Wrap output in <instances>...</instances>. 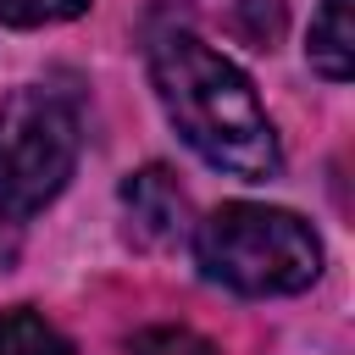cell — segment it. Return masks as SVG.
<instances>
[{"instance_id":"obj_1","label":"cell","mask_w":355,"mask_h":355,"mask_svg":"<svg viewBox=\"0 0 355 355\" xmlns=\"http://www.w3.org/2000/svg\"><path fill=\"white\" fill-rule=\"evenodd\" d=\"M144 61H150V83L161 94L166 122L183 133V144L205 166L244 178V183L277 178V166H283L277 128H272L261 94L250 89V78L222 50H211L183 22H161V28H150Z\"/></svg>"},{"instance_id":"obj_2","label":"cell","mask_w":355,"mask_h":355,"mask_svg":"<svg viewBox=\"0 0 355 355\" xmlns=\"http://www.w3.org/2000/svg\"><path fill=\"white\" fill-rule=\"evenodd\" d=\"M194 261L233 294H300L322 277V239L283 205L227 200L194 227Z\"/></svg>"},{"instance_id":"obj_3","label":"cell","mask_w":355,"mask_h":355,"mask_svg":"<svg viewBox=\"0 0 355 355\" xmlns=\"http://www.w3.org/2000/svg\"><path fill=\"white\" fill-rule=\"evenodd\" d=\"M78 166V111L55 89H11L0 100V222L22 227Z\"/></svg>"},{"instance_id":"obj_4","label":"cell","mask_w":355,"mask_h":355,"mask_svg":"<svg viewBox=\"0 0 355 355\" xmlns=\"http://www.w3.org/2000/svg\"><path fill=\"white\" fill-rule=\"evenodd\" d=\"M122 211L128 239L139 250H172L189 239V194L166 166H139L122 178Z\"/></svg>"},{"instance_id":"obj_5","label":"cell","mask_w":355,"mask_h":355,"mask_svg":"<svg viewBox=\"0 0 355 355\" xmlns=\"http://www.w3.org/2000/svg\"><path fill=\"white\" fill-rule=\"evenodd\" d=\"M349 11H355V0H322L311 17L305 55L327 83H349V72H355V17Z\"/></svg>"},{"instance_id":"obj_6","label":"cell","mask_w":355,"mask_h":355,"mask_svg":"<svg viewBox=\"0 0 355 355\" xmlns=\"http://www.w3.org/2000/svg\"><path fill=\"white\" fill-rule=\"evenodd\" d=\"M0 355H72V344L44 311L11 305L0 311Z\"/></svg>"},{"instance_id":"obj_7","label":"cell","mask_w":355,"mask_h":355,"mask_svg":"<svg viewBox=\"0 0 355 355\" xmlns=\"http://www.w3.org/2000/svg\"><path fill=\"white\" fill-rule=\"evenodd\" d=\"M94 0H0V22L6 28H50V22H72L83 17Z\"/></svg>"},{"instance_id":"obj_8","label":"cell","mask_w":355,"mask_h":355,"mask_svg":"<svg viewBox=\"0 0 355 355\" xmlns=\"http://www.w3.org/2000/svg\"><path fill=\"white\" fill-rule=\"evenodd\" d=\"M133 355H222V349L194 327H144L133 338Z\"/></svg>"},{"instance_id":"obj_9","label":"cell","mask_w":355,"mask_h":355,"mask_svg":"<svg viewBox=\"0 0 355 355\" xmlns=\"http://www.w3.org/2000/svg\"><path fill=\"white\" fill-rule=\"evenodd\" d=\"M244 17L255 22L250 33H255L261 44H272V39H277V28H283V6H277V0H244Z\"/></svg>"}]
</instances>
